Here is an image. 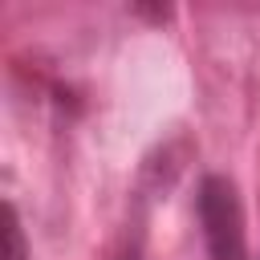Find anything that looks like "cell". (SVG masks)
Masks as SVG:
<instances>
[{
  "label": "cell",
  "mask_w": 260,
  "mask_h": 260,
  "mask_svg": "<svg viewBox=\"0 0 260 260\" xmlns=\"http://www.w3.org/2000/svg\"><path fill=\"white\" fill-rule=\"evenodd\" d=\"M195 207H199V228L211 260H244L248 244H244V211H240L236 187L223 175H207L199 183Z\"/></svg>",
  "instance_id": "cell-1"
},
{
  "label": "cell",
  "mask_w": 260,
  "mask_h": 260,
  "mask_svg": "<svg viewBox=\"0 0 260 260\" xmlns=\"http://www.w3.org/2000/svg\"><path fill=\"white\" fill-rule=\"evenodd\" d=\"M4 260H28L24 232H20V215H16L12 203H4Z\"/></svg>",
  "instance_id": "cell-2"
}]
</instances>
